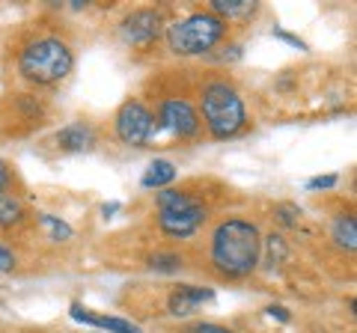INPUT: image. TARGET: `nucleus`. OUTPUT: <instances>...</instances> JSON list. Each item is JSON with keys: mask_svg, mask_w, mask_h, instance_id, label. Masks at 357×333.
Masks as SVG:
<instances>
[{"mask_svg": "<svg viewBox=\"0 0 357 333\" xmlns=\"http://www.w3.org/2000/svg\"><path fill=\"white\" fill-rule=\"evenodd\" d=\"M259 256H262V235L250 220L227 217L211 232V262L229 280H241V277L253 274L256 265H259Z\"/></svg>", "mask_w": 357, "mask_h": 333, "instance_id": "nucleus-1", "label": "nucleus"}, {"mask_svg": "<svg viewBox=\"0 0 357 333\" xmlns=\"http://www.w3.org/2000/svg\"><path fill=\"white\" fill-rule=\"evenodd\" d=\"M72 65H75L72 48L57 36H42L36 42H30L18 57V72L30 84H42V86L63 81L72 72Z\"/></svg>", "mask_w": 357, "mask_h": 333, "instance_id": "nucleus-2", "label": "nucleus"}, {"mask_svg": "<svg viewBox=\"0 0 357 333\" xmlns=\"http://www.w3.org/2000/svg\"><path fill=\"white\" fill-rule=\"evenodd\" d=\"M199 107H203V119L211 131V137H218V140L236 137L248 125V110H244L241 95L223 81H215L206 86L203 98H199Z\"/></svg>", "mask_w": 357, "mask_h": 333, "instance_id": "nucleus-3", "label": "nucleus"}, {"mask_svg": "<svg viewBox=\"0 0 357 333\" xmlns=\"http://www.w3.org/2000/svg\"><path fill=\"white\" fill-rule=\"evenodd\" d=\"M164 33L173 54H178V57H197V54H208L227 36V21L211 13H194L170 24Z\"/></svg>", "mask_w": 357, "mask_h": 333, "instance_id": "nucleus-4", "label": "nucleus"}, {"mask_svg": "<svg viewBox=\"0 0 357 333\" xmlns=\"http://www.w3.org/2000/svg\"><path fill=\"white\" fill-rule=\"evenodd\" d=\"M155 203H158V226L170 238H188V235H194V232L199 229V224L206 220L203 203H197V199L191 194H185V191L164 187Z\"/></svg>", "mask_w": 357, "mask_h": 333, "instance_id": "nucleus-5", "label": "nucleus"}, {"mask_svg": "<svg viewBox=\"0 0 357 333\" xmlns=\"http://www.w3.org/2000/svg\"><path fill=\"white\" fill-rule=\"evenodd\" d=\"M155 131V116L149 114V107L137 102V98H131L119 107L116 114V137L126 143V146H143V143H149Z\"/></svg>", "mask_w": 357, "mask_h": 333, "instance_id": "nucleus-6", "label": "nucleus"}, {"mask_svg": "<svg viewBox=\"0 0 357 333\" xmlns=\"http://www.w3.org/2000/svg\"><path fill=\"white\" fill-rule=\"evenodd\" d=\"M119 33L131 48L146 51L164 33V15L158 13V9H134V13H128L126 18H122Z\"/></svg>", "mask_w": 357, "mask_h": 333, "instance_id": "nucleus-7", "label": "nucleus"}, {"mask_svg": "<svg viewBox=\"0 0 357 333\" xmlns=\"http://www.w3.org/2000/svg\"><path fill=\"white\" fill-rule=\"evenodd\" d=\"M158 119H161V125L170 131V134L176 137H197L199 134V114L194 110L191 102H185V98H167V102L161 104L158 110Z\"/></svg>", "mask_w": 357, "mask_h": 333, "instance_id": "nucleus-8", "label": "nucleus"}, {"mask_svg": "<svg viewBox=\"0 0 357 333\" xmlns=\"http://www.w3.org/2000/svg\"><path fill=\"white\" fill-rule=\"evenodd\" d=\"M215 301V292L211 288H203V286H176L170 292V301H167V307H170V313L176 318H185L197 313L203 304Z\"/></svg>", "mask_w": 357, "mask_h": 333, "instance_id": "nucleus-9", "label": "nucleus"}, {"mask_svg": "<svg viewBox=\"0 0 357 333\" xmlns=\"http://www.w3.org/2000/svg\"><path fill=\"white\" fill-rule=\"evenodd\" d=\"M69 313L75 321H84V325H93L98 330H107V333H146L143 327H137L134 321H126V318H116V316H96L93 309H86L81 304H72Z\"/></svg>", "mask_w": 357, "mask_h": 333, "instance_id": "nucleus-10", "label": "nucleus"}, {"mask_svg": "<svg viewBox=\"0 0 357 333\" xmlns=\"http://www.w3.org/2000/svg\"><path fill=\"white\" fill-rule=\"evenodd\" d=\"M57 146L66 152H89L96 146V131L84 122H72L57 131Z\"/></svg>", "mask_w": 357, "mask_h": 333, "instance_id": "nucleus-11", "label": "nucleus"}, {"mask_svg": "<svg viewBox=\"0 0 357 333\" xmlns=\"http://www.w3.org/2000/svg\"><path fill=\"white\" fill-rule=\"evenodd\" d=\"M176 179V164L173 161H167V158H158V161H152L149 166H146V173H143V179H140V185L143 187H155V191H164L167 185H170Z\"/></svg>", "mask_w": 357, "mask_h": 333, "instance_id": "nucleus-12", "label": "nucleus"}, {"mask_svg": "<svg viewBox=\"0 0 357 333\" xmlns=\"http://www.w3.org/2000/svg\"><path fill=\"white\" fill-rule=\"evenodd\" d=\"M211 15L218 18H248L256 13V3H250V0H211Z\"/></svg>", "mask_w": 357, "mask_h": 333, "instance_id": "nucleus-13", "label": "nucleus"}, {"mask_svg": "<svg viewBox=\"0 0 357 333\" xmlns=\"http://www.w3.org/2000/svg\"><path fill=\"white\" fill-rule=\"evenodd\" d=\"M333 241H337L342 250L357 247V224H354L351 215H340L337 220H333Z\"/></svg>", "mask_w": 357, "mask_h": 333, "instance_id": "nucleus-14", "label": "nucleus"}, {"mask_svg": "<svg viewBox=\"0 0 357 333\" xmlns=\"http://www.w3.org/2000/svg\"><path fill=\"white\" fill-rule=\"evenodd\" d=\"M24 217V206L13 194H0V226H15Z\"/></svg>", "mask_w": 357, "mask_h": 333, "instance_id": "nucleus-15", "label": "nucleus"}, {"mask_svg": "<svg viewBox=\"0 0 357 333\" xmlns=\"http://www.w3.org/2000/svg\"><path fill=\"white\" fill-rule=\"evenodd\" d=\"M39 220H42V226H45V232H48L51 241H69V238L75 235L72 226L66 224V220L54 217V215H39Z\"/></svg>", "mask_w": 357, "mask_h": 333, "instance_id": "nucleus-16", "label": "nucleus"}, {"mask_svg": "<svg viewBox=\"0 0 357 333\" xmlns=\"http://www.w3.org/2000/svg\"><path fill=\"white\" fill-rule=\"evenodd\" d=\"M149 268L161 271V274H173V271L182 268V256H178V253H152V256H149Z\"/></svg>", "mask_w": 357, "mask_h": 333, "instance_id": "nucleus-17", "label": "nucleus"}, {"mask_svg": "<svg viewBox=\"0 0 357 333\" xmlns=\"http://www.w3.org/2000/svg\"><path fill=\"white\" fill-rule=\"evenodd\" d=\"M268 241V265H280L286 259V241L280 235H271V238H265Z\"/></svg>", "mask_w": 357, "mask_h": 333, "instance_id": "nucleus-18", "label": "nucleus"}, {"mask_svg": "<svg viewBox=\"0 0 357 333\" xmlns=\"http://www.w3.org/2000/svg\"><path fill=\"white\" fill-rule=\"evenodd\" d=\"M274 217L280 220L283 226H295L298 224V217H301V208L295 206V203H280L274 208Z\"/></svg>", "mask_w": 357, "mask_h": 333, "instance_id": "nucleus-19", "label": "nucleus"}, {"mask_svg": "<svg viewBox=\"0 0 357 333\" xmlns=\"http://www.w3.org/2000/svg\"><path fill=\"white\" fill-rule=\"evenodd\" d=\"M340 179L337 176H316V179H310L307 182V191H321V187H333Z\"/></svg>", "mask_w": 357, "mask_h": 333, "instance_id": "nucleus-20", "label": "nucleus"}, {"mask_svg": "<svg viewBox=\"0 0 357 333\" xmlns=\"http://www.w3.org/2000/svg\"><path fill=\"white\" fill-rule=\"evenodd\" d=\"M13 268H15V253L9 250V247H3V244H0V274L13 271Z\"/></svg>", "mask_w": 357, "mask_h": 333, "instance_id": "nucleus-21", "label": "nucleus"}, {"mask_svg": "<svg viewBox=\"0 0 357 333\" xmlns=\"http://www.w3.org/2000/svg\"><path fill=\"white\" fill-rule=\"evenodd\" d=\"M274 36H277V39H283V42H289V45L298 48V51H307V42H304V39H298V36H292V33H286V30H274Z\"/></svg>", "mask_w": 357, "mask_h": 333, "instance_id": "nucleus-22", "label": "nucleus"}, {"mask_svg": "<svg viewBox=\"0 0 357 333\" xmlns=\"http://www.w3.org/2000/svg\"><path fill=\"white\" fill-rule=\"evenodd\" d=\"M191 333H232V330L220 327V325H197V327H191Z\"/></svg>", "mask_w": 357, "mask_h": 333, "instance_id": "nucleus-23", "label": "nucleus"}, {"mask_svg": "<svg viewBox=\"0 0 357 333\" xmlns=\"http://www.w3.org/2000/svg\"><path fill=\"white\" fill-rule=\"evenodd\" d=\"M268 316L277 318V321H289L292 316H289V309L286 307H268Z\"/></svg>", "mask_w": 357, "mask_h": 333, "instance_id": "nucleus-24", "label": "nucleus"}, {"mask_svg": "<svg viewBox=\"0 0 357 333\" xmlns=\"http://www.w3.org/2000/svg\"><path fill=\"white\" fill-rule=\"evenodd\" d=\"M6 185H9V166L6 161H0V194H6Z\"/></svg>", "mask_w": 357, "mask_h": 333, "instance_id": "nucleus-25", "label": "nucleus"}, {"mask_svg": "<svg viewBox=\"0 0 357 333\" xmlns=\"http://www.w3.org/2000/svg\"><path fill=\"white\" fill-rule=\"evenodd\" d=\"M116 212H119V203H105V206H102V215H105V217H114Z\"/></svg>", "mask_w": 357, "mask_h": 333, "instance_id": "nucleus-26", "label": "nucleus"}]
</instances>
